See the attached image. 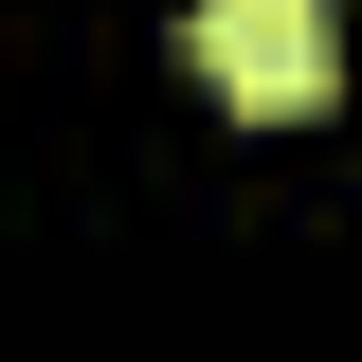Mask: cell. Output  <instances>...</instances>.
<instances>
[{"label":"cell","instance_id":"cell-1","mask_svg":"<svg viewBox=\"0 0 362 362\" xmlns=\"http://www.w3.org/2000/svg\"><path fill=\"white\" fill-rule=\"evenodd\" d=\"M181 54H199L254 127H308L326 90H344V18H326V0H199V18H181Z\"/></svg>","mask_w":362,"mask_h":362}]
</instances>
